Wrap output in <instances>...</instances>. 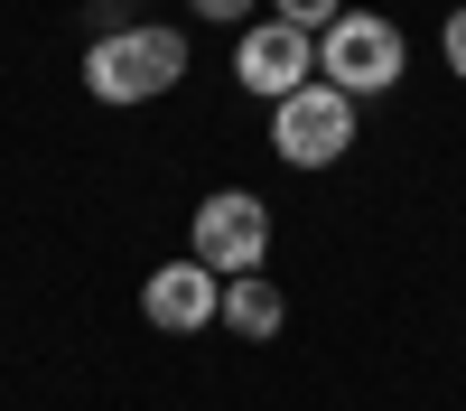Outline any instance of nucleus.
I'll list each match as a JSON object with an SVG mask.
<instances>
[{"label":"nucleus","mask_w":466,"mask_h":411,"mask_svg":"<svg viewBox=\"0 0 466 411\" xmlns=\"http://www.w3.org/2000/svg\"><path fill=\"white\" fill-rule=\"evenodd\" d=\"M187 75V37L177 28H122V37H94L85 47V85L94 103H159L168 85Z\"/></svg>","instance_id":"obj_1"},{"label":"nucleus","mask_w":466,"mask_h":411,"mask_svg":"<svg viewBox=\"0 0 466 411\" xmlns=\"http://www.w3.org/2000/svg\"><path fill=\"white\" fill-rule=\"evenodd\" d=\"M401 66H410L401 28H392V19H373V10H345V19L318 37V85H336L345 103L392 94V85H401Z\"/></svg>","instance_id":"obj_2"},{"label":"nucleus","mask_w":466,"mask_h":411,"mask_svg":"<svg viewBox=\"0 0 466 411\" xmlns=\"http://www.w3.org/2000/svg\"><path fill=\"white\" fill-rule=\"evenodd\" d=\"M270 149H280L289 169H336L345 149H355V103L336 85H299L289 103H270Z\"/></svg>","instance_id":"obj_3"},{"label":"nucleus","mask_w":466,"mask_h":411,"mask_svg":"<svg viewBox=\"0 0 466 411\" xmlns=\"http://www.w3.org/2000/svg\"><path fill=\"white\" fill-rule=\"evenodd\" d=\"M187 252H197L215 281L261 272V252H270V206H261V197H243V187L206 197V206H197V224H187Z\"/></svg>","instance_id":"obj_4"},{"label":"nucleus","mask_w":466,"mask_h":411,"mask_svg":"<svg viewBox=\"0 0 466 411\" xmlns=\"http://www.w3.org/2000/svg\"><path fill=\"white\" fill-rule=\"evenodd\" d=\"M233 75H243V94L289 103L299 85H318V37H308V28H289V19H261V28H243V37H233Z\"/></svg>","instance_id":"obj_5"},{"label":"nucleus","mask_w":466,"mask_h":411,"mask_svg":"<svg viewBox=\"0 0 466 411\" xmlns=\"http://www.w3.org/2000/svg\"><path fill=\"white\" fill-rule=\"evenodd\" d=\"M140 309H149V327L197 336V327H215V309H224V281L206 272L197 252H187V262H168V272H149V281H140Z\"/></svg>","instance_id":"obj_6"},{"label":"nucleus","mask_w":466,"mask_h":411,"mask_svg":"<svg viewBox=\"0 0 466 411\" xmlns=\"http://www.w3.org/2000/svg\"><path fill=\"white\" fill-rule=\"evenodd\" d=\"M233 336H252V346H270V336H280V318H289V299L270 290L261 272H243V281H224V309H215Z\"/></svg>","instance_id":"obj_7"},{"label":"nucleus","mask_w":466,"mask_h":411,"mask_svg":"<svg viewBox=\"0 0 466 411\" xmlns=\"http://www.w3.org/2000/svg\"><path fill=\"white\" fill-rule=\"evenodd\" d=\"M280 19H289V28H308V37H327V28L345 19V0H280Z\"/></svg>","instance_id":"obj_8"},{"label":"nucleus","mask_w":466,"mask_h":411,"mask_svg":"<svg viewBox=\"0 0 466 411\" xmlns=\"http://www.w3.org/2000/svg\"><path fill=\"white\" fill-rule=\"evenodd\" d=\"M187 10H197V19H215V28H233V37L252 28V0H187Z\"/></svg>","instance_id":"obj_9"},{"label":"nucleus","mask_w":466,"mask_h":411,"mask_svg":"<svg viewBox=\"0 0 466 411\" xmlns=\"http://www.w3.org/2000/svg\"><path fill=\"white\" fill-rule=\"evenodd\" d=\"M439 47H448V66L466 75V10H448V37H439Z\"/></svg>","instance_id":"obj_10"}]
</instances>
